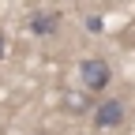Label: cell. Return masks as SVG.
Wrapping results in <instances>:
<instances>
[{
	"mask_svg": "<svg viewBox=\"0 0 135 135\" xmlns=\"http://www.w3.org/2000/svg\"><path fill=\"white\" fill-rule=\"evenodd\" d=\"M79 79H83V86H86V90L101 94V90L109 86V64H105V60H98V56L83 60V64H79Z\"/></svg>",
	"mask_w": 135,
	"mask_h": 135,
	"instance_id": "6da1fadb",
	"label": "cell"
},
{
	"mask_svg": "<svg viewBox=\"0 0 135 135\" xmlns=\"http://www.w3.org/2000/svg\"><path fill=\"white\" fill-rule=\"evenodd\" d=\"M116 124H124V101L105 98L94 109V128H116Z\"/></svg>",
	"mask_w": 135,
	"mask_h": 135,
	"instance_id": "7a4b0ae2",
	"label": "cell"
},
{
	"mask_svg": "<svg viewBox=\"0 0 135 135\" xmlns=\"http://www.w3.org/2000/svg\"><path fill=\"white\" fill-rule=\"evenodd\" d=\"M56 26H60V15H56V11H38V15L30 19V34H38V38L56 34Z\"/></svg>",
	"mask_w": 135,
	"mask_h": 135,
	"instance_id": "3957f363",
	"label": "cell"
},
{
	"mask_svg": "<svg viewBox=\"0 0 135 135\" xmlns=\"http://www.w3.org/2000/svg\"><path fill=\"white\" fill-rule=\"evenodd\" d=\"M4 53H8V41H4V30H0V60H4Z\"/></svg>",
	"mask_w": 135,
	"mask_h": 135,
	"instance_id": "277c9868",
	"label": "cell"
},
{
	"mask_svg": "<svg viewBox=\"0 0 135 135\" xmlns=\"http://www.w3.org/2000/svg\"><path fill=\"white\" fill-rule=\"evenodd\" d=\"M38 135H49V131H38Z\"/></svg>",
	"mask_w": 135,
	"mask_h": 135,
	"instance_id": "5b68a950",
	"label": "cell"
}]
</instances>
